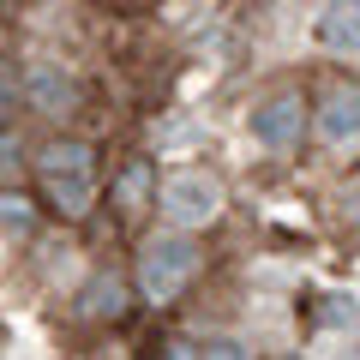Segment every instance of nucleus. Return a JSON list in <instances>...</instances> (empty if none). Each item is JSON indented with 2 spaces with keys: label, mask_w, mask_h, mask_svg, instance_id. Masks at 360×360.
Returning a JSON list of instances; mask_svg holds the SVG:
<instances>
[{
  "label": "nucleus",
  "mask_w": 360,
  "mask_h": 360,
  "mask_svg": "<svg viewBox=\"0 0 360 360\" xmlns=\"http://www.w3.org/2000/svg\"><path fill=\"white\" fill-rule=\"evenodd\" d=\"M162 205H168L174 222H210L217 205H222V193H217V180H210V174H168Z\"/></svg>",
  "instance_id": "nucleus-1"
},
{
  "label": "nucleus",
  "mask_w": 360,
  "mask_h": 360,
  "mask_svg": "<svg viewBox=\"0 0 360 360\" xmlns=\"http://www.w3.org/2000/svg\"><path fill=\"white\" fill-rule=\"evenodd\" d=\"M193 240H150L144 246V288H150L156 300L168 295V288H180L186 276H193Z\"/></svg>",
  "instance_id": "nucleus-2"
},
{
  "label": "nucleus",
  "mask_w": 360,
  "mask_h": 360,
  "mask_svg": "<svg viewBox=\"0 0 360 360\" xmlns=\"http://www.w3.org/2000/svg\"><path fill=\"white\" fill-rule=\"evenodd\" d=\"M258 139L270 144V150H288V144H295V132H300V96L295 90H283V96H270L264 108H258Z\"/></svg>",
  "instance_id": "nucleus-3"
},
{
  "label": "nucleus",
  "mask_w": 360,
  "mask_h": 360,
  "mask_svg": "<svg viewBox=\"0 0 360 360\" xmlns=\"http://www.w3.org/2000/svg\"><path fill=\"white\" fill-rule=\"evenodd\" d=\"M319 42L336 54H360V0H330L319 18Z\"/></svg>",
  "instance_id": "nucleus-4"
},
{
  "label": "nucleus",
  "mask_w": 360,
  "mask_h": 360,
  "mask_svg": "<svg viewBox=\"0 0 360 360\" xmlns=\"http://www.w3.org/2000/svg\"><path fill=\"white\" fill-rule=\"evenodd\" d=\"M319 132L330 144H342V139H354L360 132V90H330L319 103Z\"/></svg>",
  "instance_id": "nucleus-5"
},
{
  "label": "nucleus",
  "mask_w": 360,
  "mask_h": 360,
  "mask_svg": "<svg viewBox=\"0 0 360 360\" xmlns=\"http://www.w3.org/2000/svg\"><path fill=\"white\" fill-rule=\"evenodd\" d=\"M42 168H49V180H60V186H66V174L84 180V168H90V144H54V150L42 156Z\"/></svg>",
  "instance_id": "nucleus-6"
},
{
  "label": "nucleus",
  "mask_w": 360,
  "mask_h": 360,
  "mask_svg": "<svg viewBox=\"0 0 360 360\" xmlns=\"http://www.w3.org/2000/svg\"><path fill=\"white\" fill-rule=\"evenodd\" d=\"M150 186H156V180H150V162H132L127 180H115V205H120V210H139L144 198H150Z\"/></svg>",
  "instance_id": "nucleus-7"
}]
</instances>
